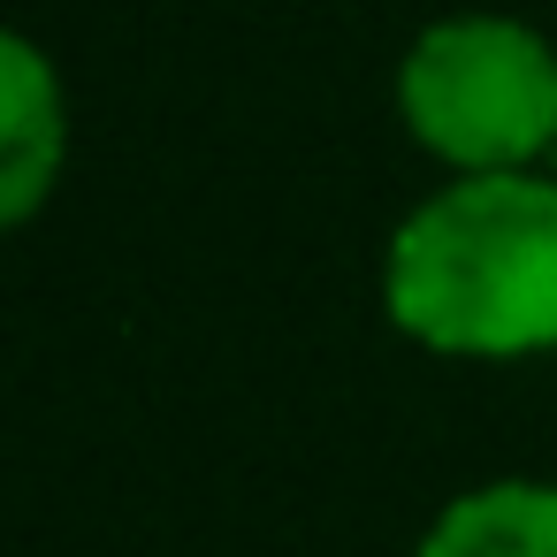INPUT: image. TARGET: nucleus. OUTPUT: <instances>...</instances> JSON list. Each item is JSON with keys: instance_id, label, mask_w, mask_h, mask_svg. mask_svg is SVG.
Wrapping results in <instances>:
<instances>
[{"instance_id": "2", "label": "nucleus", "mask_w": 557, "mask_h": 557, "mask_svg": "<svg viewBox=\"0 0 557 557\" xmlns=\"http://www.w3.org/2000/svg\"><path fill=\"white\" fill-rule=\"evenodd\" d=\"M389 100L443 176L542 169L557 153V39L504 9L435 16L405 39Z\"/></svg>"}, {"instance_id": "4", "label": "nucleus", "mask_w": 557, "mask_h": 557, "mask_svg": "<svg viewBox=\"0 0 557 557\" xmlns=\"http://www.w3.org/2000/svg\"><path fill=\"white\" fill-rule=\"evenodd\" d=\"M412 557H557V481L496 473L443 496Z\"/></svg>"}, {"instance_id": "3", "label": "nucleus", "mask_w": 557, "mask_h": 557, "mask_svg": "<svg viewBox=\"0 0 557 557\" xmlns=\"http://www.w3.org/2000/svg\"><path fill=\"white\" fill-rule=\"evenodd\" d=\"M70 176V85L62 62L32 39H0V222L32 230Z\"/></svg>"}, {"instance_id": "1", "label": "nucleus", "mask_w": 557, "mask_h": 557, "mask_svg": "<svg viewBox=\"0 0 557 557\" xmlns=\"http://www.w3.org/2000/svg\"><path fill=\"white\" fill-rule=\"evenodd\" d=\"M382 321L466 367L557 351V176H443L382 245Z\"/></svg>"}]
</instances>
